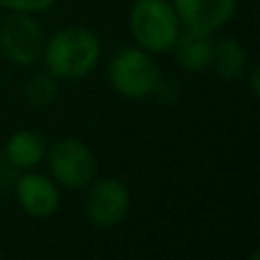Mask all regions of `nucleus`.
I'll return each mask as SVG.
<instances>
[{
	"label": "nucleus",
	"mask_w": 260,
	"mask_h": 260,
	"mask_svg": "<svg viewBox=\"0 0 260 260\" xmlns=\"http://www.w3.org/2000/svg\"><path fill=\"white\" fill-rule=\"evenodd\" d=\"M103 55L99 35L89 27L69 25L46 37L41 62L57 82L85 80L96 71Z\"/></svg>",
	"instance_id": "1"
},
{
	"label": "nucleus",
	"mask_w": 260,
	"mask_h": 260,
	"mask_svg": "<svg viewBox=\"0 0 260 260\" xmlns=\"http://www.w3.org/2000/svg\"><path fill=\"white\" fill-rule=\"evenodd\" d=\"M128 30L135 46L151 55H167L183 25L171 0H135L128 14Z\"/></svg>",
	"instance_id": "2"
},
{
	"label": "nucleus",
	"mask_w": 260,
	"mask_h": 260,
	"mask_svg": "<svg viewBox=\"0 0 260 260\" xmlns=\"http://www.w3.org/2000/svg\"><path fill=\"white\" fill-rule=\"evenodd\" d=\"M162 80L155 55L139 46H123L108 62V82L119 96L128 101H144L153 96Z\"/></svg>",
	"instance_id": "3"
},
{
	"label": "nucleus",
	"mask_w": 260,
	"mask_h": 260,
	"mask_svg": "<svg viewBox=\"0 0 260 260\" xmlns=\"http://www.w3.org/2000/svg\"><path fill=\"white\" fill-rule=\"evenodd\" d=\"M44 162L59 189L82 192L99 178V157L89 144L78 137H62L50 144Z\"/></svg>",
	"instance_id": "4"
},
{
	"label": "nucleus",
	"mask_w": 260,
	"mask_h": 260,
	"mask_svg": "<svg viewBox=\"0 0 260 260\" xmlns=\"http://www.w3.org/2000/svg\"><path fill=\"white\" fill-rule=\"evenodd\" d=\"M46 32L35 14L7 12L0 21V55L14 67H35L41 59Z\"/></svg>",
	"instance_id": "5"
},
{
	"label": "nucleus",
	"mask_w": 260,
	"mask_h": 260,
	"mask_svg": "<svg viewBox=\"0 0 260 260\" xmlns=\"http://www.w3.org/2000/svg\"><path fill=\"white\" fill-rule=\"evenodd\" d=\"M85 192V217L94 229L99 231H112L126 221L130 206H133V197H130V187L121 178H96Z\"/></svg>",
	"instance_id": "6"
},
{
	"label": "nucleus",
	"mask_w": 260,
	"mask_h": 260,
	"mask_svg": "<svg viewBox=\"0 0 260 260\" xmlns=\"http://www.w3.org/2000/svg\"><path fill=\"white\" fill-rule=\"evenodd\" d=\"M16 206L32 219H50L62 206V189L50 176L25 169L14 180Z\"/></svg>",
	"instance_id": "7"
},
{
	"label": "nucleus",
	"mask_w": 260,
	"mask_h": 260,
	"mask_svg": "<svg viewBox=\"0 0 260 260\" xmlns=\"http://www.w3.org/2000/svg\"><path fill=\"white\" fill-rule=\"evenodd\" d=\"M183 30L219 35L238 14V0H171Z\"/></svg>",
	"instance_id": "8"
},
{
	"label": "nucleus",
	"mask_w": 260,
	"mask_h": 260,
	"mask_svg": "<svg viewBox=\"0 0 260 260\" xmlns=\"http://www.w3.org/2000/svg\"><path fill=\"white\" fill-rule=\"evenodd\" d=\"M249 67V55L247 48L240 44L235 37H215L212 39V57L210 67L219 80L235 82L240 78L247 76Z\"/></svg>",
	"instance_id": "9"
},
{
	"label": "nucleus",
	"mask_w": 260,
	"mask_h": 260,
	"mask_svg": "<svg viewBox=\"0 0 260 260\" xmlns=\"http://www.w3.org/2000/svg\"><path fill=\"white\" fill-rule=\"evenodd\" d=\"M48 144L37 130L23 128L9 135L7 144H5V160L9 162V167L18 171L25 169H37L44 162Z\"/></svg>",
	"instance_id": "10"
},
{
	"label": "nucleus",
	"mask_w": 260,
	"mask_h": 260,
	"mask_svg": "<svg viewBox=\"0 0 260 260\" xmlns=\"http://www.w3.org/2000/svg\"><path fill=\"white\" fill-rule=\"evenodd\" d=\"M212 39L215 35H201V32H192V30H183L176 39L174 53L176 64L183 71L189 73H199L206 71L210 67V57H212Z\"/></svg>",
	"instance_id": "11"
},
{
	"label": "nucleus",
	"mask_w": 260,
	"mask_h": 260,
	"mask_svg": "<svg viewBox=\"0 0 260 260\" xmlns=\"http://www.w3.org/2000/svg\"><path fill=\"white\" fill-rule=\"evenodd\" d=\"M57 87H59V82L48 71H39L35 76H30V80L23 87V94H25V101L30 105L46 108V105H50L57 99Z\"/></svg>",
	"instance_id": "12"
},
{
	"label": "nucleus",
	"mask_w": 260,
	"mask_h": 260,
	"mask_svg": "<svg viewBox=\"0 0 260 260\" xmlns=\"http://www.w3.org/2000/svg\"><path fill=\"white\" fill-rule=\"evenodd\" d=\"M57 0H0V9L5 12H18V14H41L48 12Z\"/></svg>",
	"instance_id": "13"
},
{
	"label": "nucleus",
	"mask_w": 260,
	"mask_h": 260,
	"mask_svg": "<svg viewBox=\"0 0 260 260\" xmlns=\"http://www.w3.org/2000/svg\"><path fill=\"white\" fill-rule=\"evenodd\" d=\"M249 80H251V91H253V94H258V69H251Z\"/></svg>",
	"instance_id": "14"
},
{
	"label": "nucleus",
	"mask_w": 260,
	"mask_h": 260,
	"mask_svg": "<svg viewBox=\"0 0 260 260\" xmlns=\"http://www.w3.org/2000/svg\"><path fill=\"white\" fill-rule=\"evenodd\" d=\"M0 256H3V253H0Z\"/></svg>",
	"instance_id": "15"
}]
</instances>
